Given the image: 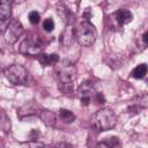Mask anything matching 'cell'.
Returning <instances> with one entry per match:
<instances>
[{"instance_id": "obj_1", "label": "cell", "mask_w": 148, "mask_h": 148, "mask_svg": "<svg viewBox=\"0 0 148 148\" xmlns=\"http://www.w3.org/2000/svg\"><path fill=\"white\" fill-rule=\"evenodd\" d=\"M54 73L58 79V87L62 94H71L74 90V81L76 76L75 66L68 60H61L56 64Z\"/></svg>"}, {"instance_id": "obj_2", "label": "cell", "mask_w": 148, "mask_h": 148, "mask_svg": "<svg viewBox=\"0 0 148 148\" xmlns=\"http://www.w3.org/2000/svg\"><path fill=\"white\" fill-rule=\"evenodd\" d=\"M118 118L113 110L109 108H103L96 111L91 118V124L98 131H109L117 125Z\"/></svg>"}, {"instance_id": "obj_3", "label": "cell", "mask_w": 148, "mask_h": 148, "mask_svg": "<svg viewBox=\"0 0 148 148\" xmlns=\"http://www.w3.org/2000/svg\"><path fill=\"white\" fill-rule=\"evenodd\" d=\"M74 38L81 46L88 47L95 43L97 38V31L89 21H82L74 29Z\"/></svg>"}, {"instance_id": "obj_4", "label": "cell", "mask_w": 148, "mask_h": 148, "mask_svg": "<svg viewBox=\"0 0 148 148\" xmlns=\"http://www.w3.org/2000/svg\"><path fill=\"white\" fill-rule=\"evenodd\" d=\"M3 75L13 84H24L28 80V71L20 64H13L6 67Z\"/></svg>"}, {"instance_id": "obj_5", "label": "cell", "mask_w": 148, "mask_h": 148, "mask_svg": "<svg viewBox=\"0 0 148 148\" xmlns=\"http://www.w3.org/2000/svg\"><path fill=\"white\" fill-rule=\"evenodd\" d=\"M42 43L37 38H25L21 42L18 51L21 54L27 57H37L42 53Z\"/></svg>"}, {"instance_id": "obj_6", "label": "cell", "mask_w": 148, "mask_h": 148, "mask_svg": "<svg viewBox=\"0 0 148 148\" xmlns=\"http://www.w3.org/2000/svg\"><path fill=\"white\" fill-rule=\"evenodd\" d=\"M3 34H5L6 42L9 44H14V43H16L18 37L23 34V27L18 20H12L7 24Z\"/></svg>"}, {"instance_id": "obj_7", "label": "cell", "mask_w": 148, "mask_h": 148, "mask_svg": "<svg viewBox=\"0 0 148 148\" xmlns=\"http://www.w3.org/2000/svg\"><path fill=\"white\" fill-rule=\"evenodd\" d=\"M94 82L92 81H84L81 83V86L79 87V97H80V101H81V105L82 106H88L91 102V96L94 94Z\"/></svg>"}, {"instance_id": "obj_8", "label": "cell", "mask_w": 148, "mask_h": 148, "mask_svg": "<svg viewBox=\"0 0 148 148\" xmlns=\"http://www.w3.org/2000/svg\"><path fill=\"white\" fill-rule=\"evenodd\" d=\"M110 17H112V20L116 22V24L118 27H121V25H125L132 21L133 14L128 9H118Z\"/></svg>"}, {"instance_id": "obj_9", "label": "cell", "mask_w": 148, "mask_h": 148, "mask_svg": "<svg viewBox=\"0 0 148 148\" xmlns=\"http://www.w3.org/2000/svg\"><path fill=\"white\" fill-rule=\"evenodd\" d=\"M38 109H39V105L35 101H30V102L25 103L24 105H22L21 108L17 109V116L20 118H25V117L35 116V114H37Z\"/></svg>"}, {"instance_id": "obj_10", "label": "cell", "mask_w": 148, "mask_h": 148, "mask_svg": "<svg viewBox=\"0 0 148 148\" xmlns=\"http://www.w3.org/2000/svg\"><path fill=\"white\" fill-rule=\"evenodd\" d=\"M60 39H61L62 45H65V46H68V45L72 44V42H73V39H74V29L72 28L71 24H68V25L65 28V30H64V32H62Z\"/></svg>"}, {"instance_id": "obj_11", "label": "cell", "mask_w": 148, "mask_h": 148, "mask_svg": "<svg viewBox=\"0 0 148 148\" xmlns=\"http://www.w3.org/2000/svg\"><path fill=\"white\" fill-rule=\"evenodd\" d=\"M39 117H40V119H42L47 126L53 127V126L56 125V119H57V117H56V114H54L52 111H50V110H42V111L39 112Z\"/></svg>"}, {"instance_id": "obj_12", "label": "cell", "mask_w": 148, "mask_h": 148, "mask_svg": "<svg viewBox=\"0 0 148 148\" xmlns=\"http://www.w3.org/2000/svg\"><path fill=\"white\" fill-rule=\"evenodd\" d=\"M39 61L43 66H51V65H56L59 61V56L57 53H44L39 57Z\"/></svg>"}, {"instance_id": "obj_13", "label": "cell", "mask_w": 148, "mask_h": 148, "mask_svg": "<svg viewBox=\"0 0 148 148\" xmlns=\"http://www.w3.org/2000/svg\"><path fill=\"white\" fill-rule=\"evenodd\" d=\"M10 1L0 0V20L7 21L10 17Z\"/></svg>"}, {"instance_id": "obj_14", "label": "cell", "mask_w": 148, "mask_h": 148, "mask_svg": "<svg viewBox=\"0 0 148 148\" xmlns=\"http://www.w3.org/2000/svg\"><path fill=\"white\" fill-rule=\"evenodd\" d=\"M58 117L65 124H71V123H73L75 120V114L72 111L67 110V109H60L59 113H58Z\"/></svg>"}, {"instance_id": "obj_15", "label": "cell", "mask_w": 148, "mask_h": 148, "mask_svg": "<svg viewBox=\"0 0 148 148\" xmlns=\"http://www.w3.org/2000/svg\"><path fill=\"white\" fill-rule=\"evenodd\" d=\"M147 74V65L146 64H140L138 65L131 73L132 77L134 79H143Z\"/></svg>"}, {"instance_id": "obj_16", "label": "cell", "mask_w": 148, "mask_h": 148, "mask_svg": "<svg viewBox=\"0 0 148 148\" xmlns=\"http://www.w3.org/2000/svg\"><path fill=\"white\" fill-rule=\"evenodd\" d=\"M10 119L9 117L7 116V113L5 111H0V128L3 131V132H8L10 130Z\"/></svg>"}, {"instance_id": "obj_17", "label": "cell", "mask_w": 148, "mask_h": 148, "mask_svg": "<svg viewBox=\"0 0 148 148\" xmlns=\"http://www.w3.org/2000/svg\"><path fill=\"white\" fill-rule=\"evenodd\" d=\"M119 143L120 142L117 136H111V138H108L105 141L97 143L96 146L97 147H114V146H119Z\"/></svg>"}, {"instance_id": "obj_18", "label": "cell", "mask_w": 148, "mask_h": 148, "mask_svg": "<svg viewBox=\"0 0 148 148\" xmlns=\"http://www.w3.org/2000/svg\"><path fill=\"white\" fill-rule=\"evenodd\" d=\"M53 28H54V22H53V20H52L51 17L45 18L44 22H43V29H44L46 32H51V31L53 30Z\"/></svg>"}, {"instance_id": "obj_19", "label": "cell", "mask_w": 148, "mask_h": 148, "mask_svg": "<svg viewBox=\"0 0 148 148\" xmlns=\"http://www.w3.org/2000/svg\"><path fill=\"white\" fill-rule=\"evenodd\" d=\"M29 21L31 24H37L40 21V14L36 10H32L29 13Z\"/></svg>"}, {"instance_id": "obj_20", "label": "cell", "mask_w": 148, "mask_h": 148, "mask_svg": "<svg viewBox=\"0 0 148 148\" xmlns=\"http://www.w3.org/2000/svg\"><path fill=\"white\" fill-rule=\"evenodd\" d=\"M95 99L98 102V103H105V98H104V96L101 94V92H96L95 94Z\"/></svg>"}, {"instance_id": "obj_21", "label": "cell", "mask_w": 148, "mask_h": 148, "mask_svg": "<svg viewBox=\"0 0 148 148\" xmlns=\"http://www.w3.org/2000/svg\"><path fill=\"white\" fill-rule=\"evenodd\" d=\"M141 39H142L143 47H146L147 44H148V31H145V32H143V35L141 36Z\"/></svg>"}, {"instance_id": "obj_22", "label": "cell", "mask_w": 148, "mask_h": 148, "mask_svg": "<svg viewBox=\"0 0 148 148\" xmlns=\"http://www.w3.org/2000/svg\"><path fill=\"white\" fill-rule=\"evenodd\" d=\"M82 17H84V18H86V21H89V18L91 17V14H90V8H89V7H88V8H86L84 13L82 14Z\"/></svg>"}, {"instance_id": "obj_23", "label": "cell", "mask_w": 148, "mask_h": 148, "mask_svg": "<svg viewBox=\"0 0 148 148\" xmlns=\"http://www.w3.org/2000/svg\"><path fill=\"white\" fill-rule=\"evenodd\" d=\"M25 0H12V2L13 3H15V5H18V3H22V2H24Z\"/></svg>"}, {"instance_id": "obj_24", "label": "cell", "mask_w": 148, "mask_h": 148, "mask_svg": "<svg viewBox=\"0 0 148 148\" xmlns=\"http://www.w3.org/2000/svg\"><path fill=\"white\" fill-rule=\"evenodd\" d=\"M54 146L56 147H66V146H71V145H67V143H56Z\"/></svg>"}]
</instances>
